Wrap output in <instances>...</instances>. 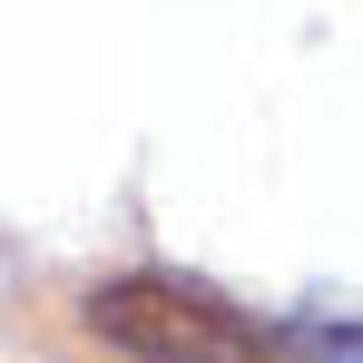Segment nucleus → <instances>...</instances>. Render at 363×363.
I'll list each match as a JSON object with an SVG mask.
<instances>
[{"mask_svg":"<svg viewBox=\"0 0 363 363\" xmlns=\"http://www.w3.org/2000/svg\"><path fill=\"white\" fill-rule=\"evenodd\" d=\"M79 314L128 363H275V334L255 314H236L226 295H206L186 275H108Z\"/></svg>","mask_w":363,"mask_h":363,"instance_id":"1","label":"nucleus"},{"mask_svg":"<svg viewBox=\"0 0 363 363\" xmlns=\"http://www.w3.org/2000/svg\"><path fill=\"white\" fill-rule=\"evenodd\" d=\"M275 363H354V324H344V314H334V324H324V314H314V324H285V334H275Z\"/></svg>","mask_w":363,"mask_h":363,"instance_id":"2","label":"nucleus"}]
</instances>
